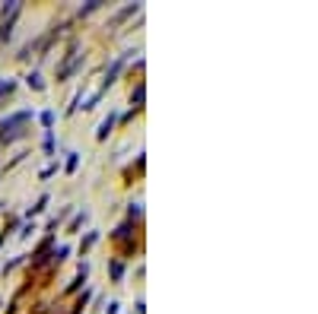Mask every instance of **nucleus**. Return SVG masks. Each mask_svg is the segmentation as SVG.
<instances>
[{
	"mask_svg": "<svg viewBox=\"0 0 318 314\" xmlns=\"http://www.w3.org/2000/svg\"><path fill=\"white\" fill-rule=\"evenodd\" d=\"M67 254H70V248H67V245H61V248H57V251H54V257H57V260H64Z\"/></svg>",
	"mask_w": 318,
	"mask_h": 314,
	"instance_id": "10",
	"label": "nucleus"
},
{
	"mask_svg": "<svg viewBox=\"0 0 318 314\" xmlns=\"http://www.w3.org/2000/svg\"><path fill=\"white\" fill-rule=\"evenodd\" d=\"M83 219H86V213H80V216H77V219H74V222H70V232H77V228H80V225H83Z\"/></svg>",
	"mask_w": 318,
	"mask_h": 314,
	"instance_id": "7",
	"label": "nucleus"
},
{
	"mask_svg": "<svg viewBox=\"0 0 318 314\" xmlns=\"http://www.w3.org/2000/svg\"><path fill=\"white\" fill-rule=\"evenodd\" d=\"M115 235H118V238H127V235H131V225H121V228H118Z\"/></svg>",
	"mask_w": 318,
	"mask_h": 314,
	"instance_id": "12",
	"label": "nucleus"
},
{
	"mask_svg": "<svg viewBox=\"0 0 318 314\" xmlns=\"http://www.w3.org/2000/svg\"><path fill=\"white\" fill-rule=\"evenodd\" d=\"M10 89H13V80H0V95H7Z\"/></svg>",
	"mask_w": 318,
	"mask_h": 314,
	"instance_id": "8",
	"label": "nucleus"
},
{
	"mask_svg": "<svg viewBox=\"0 0 318 314\" xmlns=\"http://www.w3.org/2000/svg\"><path fill=\"white\" fill-rule=\"evenodd\" d=\"M29 117H32V111H19V114L4 117V121H0V140H13V137H19V130H16V127H22Z\"/></svg>",
	"mask_w": 318,
	"mask_h": 314,
	"instance_id": "1",
	"label": "nucleus"
},
{
	"mask_svg": "<svg viewBox=\"0 0 318 314\" xmlns=\"http://www.w3.org/2000/svg\"><path fill=\"white\" fill-rule=\"evenodd\" d=\"M121 67H124V60H115V64H112V70H109V80H105V86H109V83H115V76L121 73Z\"/></svg>",
	"mask_w": 318,
	"mask_h": 314,
	"instance_id": "3",
	"label": "nucleus"
},
{
	"mask_svg": "<svg viewBox=\"0 0 318 314\" xmlns=\"http://www.w3.org/2000/svg\"><path fill=\"white\" fill-rule=\"evenodd\" d=\"M42 124H45V127H51V124H54V114H51V111H45V114H42Z\"/></svg>",
	"mask_w": 318,
	"mask_h": 314,
	"instance_id": "11",
	"label": "nucleus"
},
{
	"mask_svg": "<svg viewBox=\"0 0 318 314\" xmlns=\"http://www.w3.org/2000/svg\"><path fill=\"white\" fill-rule=\"evenodd\" d=\"M144 95H147V89H144V86H137V92L131 95V102H134V108H140V105H144Z\"/></svg>",
	"mask_w": 318,
	"mask_h": 314,
	"instance_id": "4",
	"label": "nucleus"
},
{
	"mask_svg": "<svg viewBox=\"0 0 318 314\" xmlns=\"http://www.w3.org/2000/svg\"><path fill=\"white\" fill-rule=\"evenodd\" d=\"M77 162H80V155H77V152H70V159H67V172H74Z\"/></svg>",
	"mask_w": 318,
	"mask_h": 314,
	"instance_id": "9",
	"label": "nucleus"
},
{
	"mask_svg": "<svg viewBox=\"0 0 318 314\" xmlns=\"http://www.w3.org/2000/svg\"><path fill=\"white\" fill-rule=\"evenodd\" d=\"M29 86H35V89H45V83H42V76H39V73H32V76H29Z\"/></svg>",
	"mask_w": 318,
	"mask_h": 314,
	"instance_id": "6",
	"label": "nucleus"
},
{
	"mask_svg": "<svg viewBox=\"0 0 318 314\" xmlns=\"http://www.w3.org/2000/svg\"><path fill=\"white\" fill-rule=\"evenodd\" d=\"M131 13H137V4H131V7H124V10H121V13H118V16H115V22H121V19H127V16H131Z\"/></svg>",
	"mask_w": 318,
	"mask_h": 314,
	"instance_id": "5",
	"label": "nucleus"
},
{
	"mask_svg": "<svg viewBox=\"0 0 318 314\" xmlns=\"http://www.w3.org/2000/svg\"><path fill=\"white\" fill-rule=\"evenodd\" d=\"M112 124H115V114H109V117H105V121H102V127H99V140H105V137H109V130H112Z\"/></svg>",
	"mask_w": 318,
	"mask_h": 314,
	"instance_id": "2",
	"label": "nucleus"
}]
</instances>
